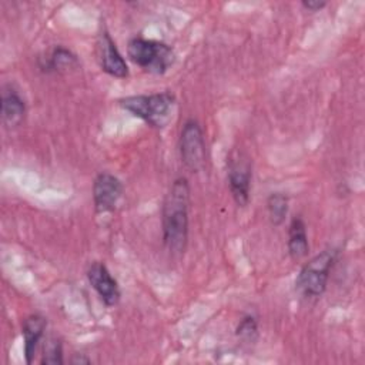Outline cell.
I'll return each instance as SVG.
<instances>
[{"label": "cell", "mask_w": 365, "mask_h": 365, "mask_svg": "<svg viewBox=\"0 0 365 365\" xmlns=\"http://www.w3.org/2000/svg\"><path fill=\"white\" fill-rule=\"evenodd\" d=\"M190 187L185 178H177L163 202V240L171 254H181L188 240Z\"/></svg>", "instance_id": "cell-1"}, {"label": "cell", "mask_w": 365, "mask_h": 365, "mask_svg": "<svg viewBox=\"0 0 365 365\" xmlns=\"http://www.w3.org/2000/svg\"><path fill=\"white\" fill-rule=\"evenodd\" d=\"M118 103L124 110L141 118L151 127L163 128L171 120L175 98L170 93H155L124 97Z\"/></svg>", "instance_id": "cell-2"}, {"label": "cell", "mask_w": 365, "mask_h": 365, "mask_svg": "<svg viewBox=\"0 0 365 365\" xmlns=\"http://www.w3.org/2000/svg\"><path fill=\"white\" fill-rule=\"evenodd\" d=\"M127 53L134 64L153 74H164L175 61L174 50L168 44L143 37H133Z\"/></svg>", "instance_id": "cell-3"}, {"label": "cell", "mask_w": 365, "mask_h": 365, "mask_svg": "<svg viewBox=\"0 0 365 365\" xmlns=\"http://www.w3.org/2000/svg\"><path fill=\"white\" fill-rule=\"evenodd\" d=\"M338 251L325 250L312 257L299 271L295 285L298 292L305 298H317L327 289L329 272L336 261Z\"/></svg>", "instance_id": "cell-4"}, {"label": "cell", "mask_w": 365, "mask_h": 365, "mask_svg": "<svg viewBox=\"0 0 365 365\" xmlns=\"http://www.w3.org/2000/svg\"><path fill=\"white\" fill-rule=\"evenodd\" d=\"M180 154L187 168L200 171L205 164V140L198 121L190 118L180 134Z\"/></svg>", "instance_id": "cell-5"}, {"label": "cell", "mask_w": 365, "mask_h": 365, "mask_svg": "<svg viewBox=\"0 0 365 365\" xmlns=\"http://www.w3.org/2000/svg\"><path fill=\"white\" fill-rule=\"evenodd\" d=\"M228 184L234 201L245 207L250 201L251 190V164L241 153H232L228 160Z\"/></svg>", "instance_id": "cell-6"}, {"label": "cell", "mask_w": 365, "mask_h": 365, "mask_svg": "<svg viewBox=\"0 0 365 365\" xmlns=\"http://www.w3.org/2000/svg\"><path fill=\"white\" fill-rule=\"evenodd\" d=\"M87 279L93 289L97 292L100 299L107 307H114L118 304L121 292L118 282L110 274L108 268L103 262H93L87 269Z\"/></svg>", "instance_id": "cell-7"}, {"label": "cell", "mask_w": 365, "mask_h": 365, "mask_svg": "<svg viewBox=\"0 0 365 365\" xmlns=\"http://www.w3.org/2000/svg\"><path fill=\"white\" fill-rule=\"evenodd\" d=\"M97 56L100 67L104 73L111 77L124 78L128 76V67L121 53L118 51L111 36L104 30L98 34L97 40Z\"/></svg>", "instance_id": "cell-8"}, {"label": "cell", "mask_w": 365, "mask_h": 365, "mask_svg": "<svg viewBox=\"0 0 365 365\" xmlns=\"http://www.w3.org/2000/svg\"><path fill=\"white\" fill-rule=\"evenodd\" d=\"M123 194L121 181L110 174L100 173L93 182V200L97 212H107L114 210Z\"/></svg>", "instance_id": "cell-9"}, {"label": "cell", "mask_w": 365, "mask_h": 365, "mask_svg": "<svg viewBox=\"0 0 365 365\" xmlns=\"http://www.w3.org/2000/svg\"><path fill=\"white\" fill-rule=\"evenodd\" d=\"M46 327H47V321L40 314H31L23 321V325H21V335L24 342L23 351H24V358L27 364L33 362L38 342L44 335Z\"/></svg>", "instance_id": "cell-10"}, {"label": "cell", "mask_w": 365, "mask_h": 365, "mask_svg": "<svg viewBox=\"0 0 365 365\" xmlns=\"http://www.w3.org/2000/svg\"><path fill=\"white\" fill-rule=\"evenodd\" d=\"M26 115V103L14 90H6L1 96V118L6 127L14 128Z\"/></svg>", "instance_id": "cell-11"}, {"label": "cell", "mask_w": 365, "mask_h": 365, "mask_svg": "<svg viewBox=\"0 0 365 365\" xmlns=\"http://www.w3.org/2000/svg\"><path fill=\"white\" fill-rule=\"evenodd\" d=\"M309 251L307 227L301 217H294L288 228V252L292 259L304 258Z\"/></svg>", "instance_id": "cell-12"}, {"label": "cell", "mask_w": 365, "mask_h": 365, "mask_svg": "<svg viewBox=\"0 0 365 365\" xmlns=\"http://www.w3.org/2000/svg\"><path fill=\"white\" fill-rule=\"evenodd\" d=\"M267 210L272 225H281L288 212V198L282 192H272L267 200Z\"/></svg>", "instance_id": "cell-13"}, {"label": "cell", "mask_w": 365, "mask_h": 365, "mask_svg": "<svg viewBox=\"0 0 365 365\" xmlns=\"http://www.w3.org/2000/svg\"><path fill=\"white\" fill-rule=\"evenodd\" d=\"M74 64H77V58L70 50L64 47H56L43 67L44 70H66L71 68Z\"/></svg>", "instance_id": "cell-14"}, {"label": "cell", "mask_w": 365, "mask_h": 365, "mask_svg": "<svg viewBox=\"0 0 365 365\" xmlns=\"http://www.w3.org/2000/svg\"><path fill=\"white\" fill-rule=\"evenodd\" d=\"M235 335L247 344H252L257 341L258 338V322L255 319V317L252 315H245L240 324L237 325L235 329Z\"/></svg>", "instance_id": "cell-15"}, {"label": "cell", "mask_w": 365, "mask_h": 365, "mask_svg": "<svg viewBox=\"0 0 365 365\" xmlns=\"http://www.w3.org/2000/svg\"><path fill=\"white\" fill-rule=\"evenodd\" d=\"M63 345L57 338H48L43 348L41 364L47 365H60L63 364Z\"/></svg>", "instance_id": "cell-16"}, {"label": "cell", "mask_w": 365, "mask_h": 365, "mask_svg": "<svg viewBox=\"0 0 365 365\" xmlns=\"http://www.w3.org/2000/svg\"><path fill=\"white\" fill-rule=\"evenodd\" d=\"M325 6H327V1H321V0H304L302 1V7L309 11H319Z\"/></svg>", "instance_id": "cell-17"}, {"label": "cell", "mask_w": 365, "mask_h": 365, "mask_svg": "<svg viewBox=\"0 0 365 365\" xmlns=\"http://www.w3.org/2000/svg\"><path fill=\"white\" fill-rule=\"evenodd\" d=\"M71 364H90V359L83 354H76L71 359Z\"/></svg>", "instance_id": "cell-18"}]
</instances>
